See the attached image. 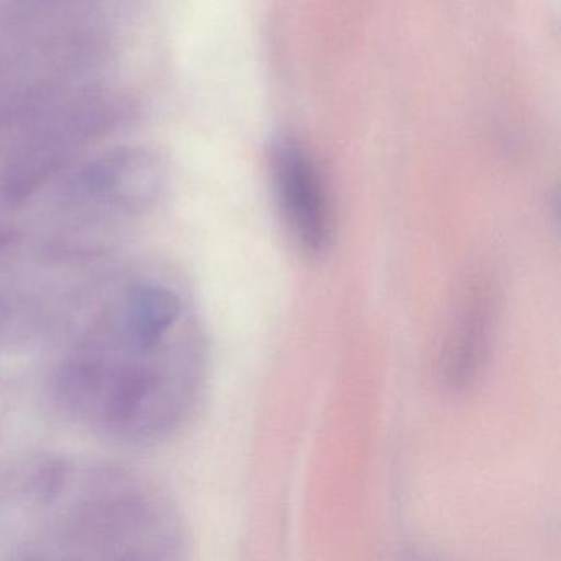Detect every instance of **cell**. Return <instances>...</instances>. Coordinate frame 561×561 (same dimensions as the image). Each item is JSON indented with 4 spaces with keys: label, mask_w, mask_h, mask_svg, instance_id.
Instances as JSON below:
<instances>
[{
    "label": "cell",
    "mask_w": 561,
    "mask_h": 561,
    "mask_svg": "<svg viewBox=\"0 0 561 561\" xmlns=\"http://www.w3.org/2000/svg\"><path fill=\"white\" fill-rule=\"evenodd\" d=\"M0 547L35 560H170L182 557L185 530L144 476L44 456L0 476Z\"/></svg>",
    "instance_id": "obj_2"
},
{
    "label": "cell",
    "mask_w": 561,
    "mask_h": 561,
    "mask_svg": "<svg viewBox=\"0 0 561 561\" xmlns=\"http://www.w3.org/2000/svg\"><path fill=\"white\" fill-rule=\"evenodd\" d=\"M278 209L295 244L310 255L330 244L331 213L320 176L307 153L290 140H282L272 152Z\"/></svg>",
    "instance_id": "obj_3"
},
{
    "label": "cell",
    "mask_w": 561,
    "mask_h": 561,
    "mask_svg": "<svg viewBox=\"0 0 561 561\" xmlns=\"http://www.w3.org/2000/svg\"><path fill=\"white\" fill-rule=\"evenodd\" d=\"M51 344V407L103 442L159 445L195 405L202 336L185 297L156 275L101 274Z\"/></svg>",
    "instance_id": "obj_1"
},
{
    "label": "cell",
    "mask_w": 561,
    "mask_h": 561,
    "mask_svg": "<svg viewBox=\"0 0 561 561\" xmlns=\"http://www.w3.org/2000/svg\"><path fill=\"white\" fill-rule=\"evenodd\" d=\"M491 328V305L488 295L474 294L466 301L458 328L446 351L445 377L453 387H462L478 373L484 359Z\"/></svg>",
    "instance_id": "obj_4"
}]
</instances>
